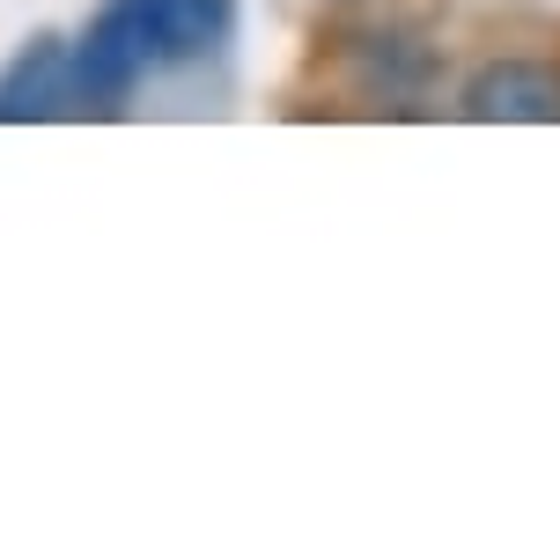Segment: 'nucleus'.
Returning <instances> with one entry per match:
<instances>
[{
    "label": "nucleus",
    "instance_id": "obj_1",
    "mask_svg": "<svg viewBox=\"0 0 560 560\" xmlns=\"http://www.w3.org/2000/svg\"><path fill=\"white\" fill-rule=\"evenodd\" d=\"M465 118L479 126H553L560 118V67L553 59H494L465 82Z\"/></svg>",
    "mask_w": 560,
    "mask_h": 560
},
{
    "label": "nucleus",
    "instance_id": "obj_2",
    "mask_svg": "<svg viewBox=\"0 0 560 560\" xmlns=\"http://www.w3.org/2000/svg\"><path fill=\"white\" fill-rule=\"evenodd\" d=\"M59 104H74V45H30L15 59V74L0 82V126L52 118Z\"/></svg>",
    "mask_w": 560,
    "mask_h": 560
}]
</instances>
